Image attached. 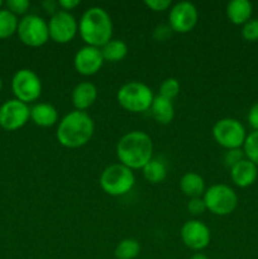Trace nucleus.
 <instances>
[{
	"mask_svg": "<svg viewBox=\"0 0 258 259\" xmlns=\"http://www.w3.org/2000/svg\"><path fill=\"white\" fill-rule=\"evenodd\" d=\"M253 7L248 0H232L227 5V17L233 24L240 25L247 23L252 15Z\"/></svg>",
	"mask_w": 258,
	"mask_h": 259,
	"instance_id": "obj_18",
	"label": "nucleus"
},
{
	"mask_svg": "<svg viewBox=\"0 0 258 259\" xmlns=\"http://www.w3.org/2000/svg\"><path fill=\"white\" fill-rule=\"evenodd\" d=\"M116 156L132 171L143 168L153 158V142L144 132H129L116 143Z\"/></svg>",
	"mask_w": 258,
	"mask_h": 259,
	"instance_id": "obj_1",
	"label": "nucleus"
},
{
	"mask_svg": "<svg viewBox=\"0 0 258 259\" xmlns=\"http://www.w3.org/2000/svg\"><path fill=\"white\" fill-rule=\"evenodd\" d=\"M2 7H3V2H2V0H0V9H2Z\"/></svg>",
	"mask_w": 258,
	"mask_h": 259,
	"instance_id": "obj_38",
	"label": "nucleus"
},
{
	"mask_svg": "<svg viewBox=\"0 0 258 259\" xmlns=\"http://www.w3.org/2000/svg\"><path fill=\"white\" fill-rule=\"evenodd\" d=\"M149 111H151V115L153 116V119L158 124L166 125V124H169L174 120V104H172L171 100L162 98V96L159 95L154 96L153 103H152L151 108H149Z\"/></svg>",
	"mask_w": 258,
	"mask_h": 259,
	"instance_id": "obj_19",
	"label": "nucleus"
},
{
	"mask_svg": "<svg viewBox=\"0 0 258 259\" xmlns=\"http://www.w3.org/2000/svg\"><path fill=\"white\" fill-rule=\"evenodd\" d=\"M30 119V108L28 104L12 99L0 106V126L5 131H17L27 124Z\"/></svg>",
	"mask_w": 258,
	"mask_h": 259,
	"instance_id": "obj_11",
	"label": "nucleus"
},
{
	"mask_svg": "<svg viewBox=\"0 0 258 259\" xmlns=\"http://www.w3.org/2000/svg\"><path fill=\"white\" fill-rule=\"evenodd\" d=\"M142 169H143L144 179L149 184H161L162 181H164L168 172L166 161L162 157H153Z\"/></svg>",
	"mask_w": 258,
	"mask_h": 259,
	"instance_id": "obj_21",
	"label": "nucleus"
},
{
	"mask_svg": "<svg viewBox=\"0 0 258 259\" xmlns=\"http://www.w3.org/2000/svg\"><path fill=\"white\" fill-rule=\"evenodd\" d=\"M48 32H50V39L65 45L71 42L77 34L78 23L70 12L57 10L48 20Z\"/></svg>",
	"mask_w": 258,
	"mask_h": 259,
	"instance_id": "obj_10",
	"label": "nucleus"
},
{
	"mask_svg": "<svg viewBox=\"0 0 258 259\" xmlns=\"http://www.w3.org/2000/svg\"><path fill=\"white\" fill-rule=\"evenodd\" d=\"M244 158H245V154L244 152H243V149L235 148V149H227L223 161H224V166L230 169Z\"/></svg>",
	"mask_w": 258,
	"mask_h": 259,
	"instance_id": "obj_27",
	"label": "nucleus"
},
{
	"mask_svg": "<svg viewBox=\"0 0 258 259\" xmlns=\"http://www.w3.org/2000/svg\"><path fill=\"white\" fill-rule=\"evenodd\" d=\"M136 184L133 171L121 163H114L106 167L100 175V186L110 196L126 195Z\"/></svg>",
	"mask_w": 258,
	"mask_h": 259,
	"instance_id": "obj_5",
	"label": "nucleus"
},
{
	"mask_svg": "<svg viewBox=\"0 0 258 259\" xmlns=\"http://www.w3.org/2000/svg\"><path fill=\"white\" fill-rule=\"evenodd\" d=\"M42 5H43V8H45V10L47 13H51V14H55L56 12H57V10H56V7H57V3L56 2H51V0H46V2H43L42 3Z\"/></svg>",
	"mask_w": 258,
	"mask_h": 259,
	"instance_id": "obj_35",
	"label": "nucleus"
},
{
	"mask_svg": "<svg viewBox=\"0 0 258 259\" xmlns=\"http://www.w3.org/2000/svg\"><path fill=\"white\" fill-rule=\"evenodd\" d=\"M3 89V80H2V77H0V90H2Z\"/></svg>",
	"mask_w": 258,
	"mask_h": 259,
	"instance_id": "obj_37",
	"label": "nucleus"
},
{
	"mask_svg": "<svg viewBox=\"0 0 258 259\" xmlns=\"http://www.w3.org/2000/svg\"><path fill=\"white\" fill-rule=\"evenodd\" d=\"M247 119L249 125L252 126L254 131H258V103L253 104V105L250 106L249 111H248Z\"/></svg>",
	"mask_w": 258,
	"mask_h": 259,
	"instance_id": "obj_33",
	"label": "nucleus"
},
{
	"mask_svg": "<svg viewBox=\"0 0 258 259\" xmlns=\"http://www.w3.org/2000/svg\"><path fill=\"white\" fill-rule=\"evenodd\" d=\"M57 4L65 12H70V10L75 9L76 7L80 5V0H60V2H57Z\"/></svg>",
	"mask_w": 258,
	"mask_h": 259,
	"instance_id": "obj_34",
	"label": "nucleus"
},
{
	"mask_svg": "<svg viewBox=\"0 0 258 259\" xmlns=\"http://www.w3.org/2000/svg\"><path fill=\"white\" fill-rule=\"evenodd\" d=\"M71 98H72V104L76 110L85 111L98 99V89L89 81L80 82L73 88Z\"/></svg>",
	"mask_w": 258,
	"mask_h": 259,
	"instance_id": "obj_16",
	"label": "nucleus"
},
{
	"mask_svg": "<svg viewBox=\"0 0 258 259\" xmlns=\"http://www.w3.org/2000/svg\"><path fill=\"white\" fill-rule=\"evenodd\" d=\"M206 210L214 215L225 217L232 214L238 205V196L234 190L224 184H215L205 190L202 196Z\"/></svg>",
	"mask_w": 258,
	"mask_h": 259,
	"instance_id": "obj_6",
	"label": "nucleus"
},
{
	"mask_svg": "<svg viewBox=\"0 0 258 259\" xmlns=\"http://www.w3.org/2000/svg\"><path fill=\"white\" fill-rule=\"evenodd\" d=\"M141 253V244L134 238H125L116 244L114 255L116 259H136Z\"/></svg>",
	"mask_w": 258,
	"mask_h": 259,
	"instance_id": "obj_23",
	"label": "nucleus"
},
{
	"mask_svg": "<svg viewBox=\"0 0 258 259\" xmlns=\"http://www.w3.org/2000/svg\"><path fill=\"white\" fill-rule=\"evenodd\" d=\"M12 90L15 99L23 103H33L42 94V82L34 71L22 68L14 73L12 80Z\"/></svg>",
	"mask_w": 258,
	"mask_h": 259,
	"instance_id": "obj_9",
	"label": "nucleus"
},
{
	"mask_svg": "<svg viewBox=\"0 0 258 259\" xmlns=\"http://www.w3.org/2000/svg\"><path fill=\"white\" fill-rule=\"evenodd\" d=\"M180 89L181 88H180L179 80L175 77H168L164 81H162V83L159 85L158 95L172 101L180 94Z\"/></svg>",
	"mask_w": 258,
	"mask_h": 259,
	"instance_id": "obj_26",
	"label": "nucleus"
},
{
	"mask_svg": "<svg viewBox=\"0 0 258 259\" xmlns=\"http://www.w3.org/2000/svg\"><path fill=\"white\" fill-rule=\"evenodd\" d=\"M104 62L105 60H104L101 50L93 46H83L76 52L75 58H73L75 70L83 76H93L98 73L103 67Z\"/></svg>",
	"mask_w": 258,
	"mask_h": 259,
	"instance_id": "obj_14",
	"label": "nucleus"
},
{
	"mask_svg": "<svg viewBox=\"0 0 258 259\" xmlns=\"http://www.w3.org/2000/svg\"><path fill=\"white\" fill-rule=\"evenodd\" d=\"M144 5L153 12H163L171 7V0H146Z\"/></svg>",
	"mask_w": 258,
	"mask_h": 259,
	"instance_id": "obj_32",
	"label": "nucleus"
},
{
	"mask_svg": "<svg viewBox=\"0 0 258 259\" xmlns=\"http://www.w3.org/2000/svg\"><path fill=\"white\" fill-rule=\"evenodd\" d=\"M187 210H189L190 214L195 215H201L206 211V205L202 197H194V199H190V201L187 202Z\"/></svg>",
	"mask_w": 258,
	"mask_h": 259,
	"instance_id": "obj_30",
	"label": "nucleus"
},
{
	"mask_svg": "<svg viewBox=\"0 0 258 259\" xmlns=\"http://www.w3.org/2000/svg\"><path fill=\"white\" fill-rule=\"evenodd\" d=\"M30 4L28 0H8L7 9L14 15H23L28 12Z\"/></svg>",
	"mask_w": 258,
	"mask_h": 259,
	"instance_id": "obj_29",
	"label": "nucleus"
},
{
	"mask_svg": "<svg viewBox=\"0 0 258 259\" xmlns=\"http://www.w3.org/2000/svg\"><path fill=\"white\" fill-rule=\"evenodd\" d=\"M199 13L190 2H180L171 8L168 14V25L176 33H189L196 25Z\"/></svg>",
	"mask_w": 258,
	"mask_h": 259,
	"instance_id": "obj_12",
	"label": "nucleus"
},
{
	"mask_svg": "<svg viewBox=\"0 0 258 259\" xmlns=\"http://www.w3.org/2000/svg\"><path fill=\"white\" fill-rule=\"evenodd\" d=\"M243 152L245 154V158L249 159L258 167V131L248 134L243 144Z\"/></svg>",
	"mask_w": 258,
	"mask_h": 259,
	"instance_id": "obj_25",
	"label": "nucleus"
},
{
	"mask_svg": "<svg viewBox=\"0 0 258 259\" xmlns=\"http://www.w3.org/2000/svg\"><path fill=\"white\" fill-rule=\"evenodd\" d=\"M180 235H181L182 243L187 248L197 250V252L205 249L211 240L210 229L205 223L200 222V220H189L185 223L182 225Z\"/></svg>",
	"mask_w": 258,
	"mask_h": 259,
	"instance_id": "obj_13",
	"label": "nucleus"
},
{
	"mask_svg": "<svg viewBox=\"0 0 258 259\" xmlns=\"http://www.w3.org/2000/svg\"><path fill=\"white\" fill-rule=\"evenodd\" d=\"M212 137L215 142L225 149H235L243 147L247 134L239 120L234 118H223L212 126Z\"/></svg>",
	"mask_w": 258,
	"mask_h": 259,
	"instance_id": "obj_8",
	"label": "nucleus"
},
{
	"mask_svg": "<svg viewBox=\"0 0 258 259\" xmlns=\"http://www.w3.org/2000/svg\"><path fill=\"white\" fill-rule=\"evenodd\" d=\"M17 15L8 9H0V38H8L14 34L18 29Z\"/></svg>",
	"mask_w": 258,
	"mask_h": 259,
	"instance_id": "obj_24",
	"label": "nucleus"
},
{
	"mask_svg": "<svg viewBox=\"0 0 258 259\" xmlns=\"http://www.w3.org/2000/svg\"><path fill=\"white\" fill-rule=\"evenodd\" d=\"M103 57L109 62H119L128 55V46L121 39H111L100 48Z\"/></svg>",
	"mask_w": 258,
	"mask_h": 259,
	"instance_id": "obj_22",
	"label": "nucleus"
},
{
	"mask_svg": "<svg viewBox=\"0 0 258 259\" xmlns=\"http://www.w3.org/2000/svg\"><path fill=\"white\" fill-rule=\"evenodd\" d=\"M180 190L190 199L201 197L205 194V181L196 172H187L180 180Z\"/></svg>",
	"mask_w": 258,
	"mask_h": 259,
	"instance_id": "obj_20",
	"label": "nucleus"
},
{
	"mask_svg": "<svg viewBox=\"0 0 258 259\" xmlns=\"http://www.w3.org/2000/svg\"><path fill=\"white\" fill-rule=\"evenodd\" d=\"M30 119L33 123L42 128L53 126L58 120V111L53 105L47 103L35 104L30 108Z\"/></svg>",
	"mask_w": 258,
	"mask_h": 259,
	"instance_id": "obj_17",
	"label": "nucleus"
},
{
	"mask_svg": "<svg viewBox=\"0 0 258 259\" xmlns=\"http://www.w3.org/2000/svg\"><path fill=\"white\" fill-rule=\"evenodd\" d=\"M257 176L258 167L247 158L242 159L239 163L230 168V179L234 182V185H237L238 187H242V189L254 184Z\"/></svg>",
	"mask_w": 258,
	"mask_h": 259,
	"instance_id": "obj_15",
	"label": "nucleus"
},
{
	"mask_svg": "<svg viewBox=\"0 0 258 259\" xmlns=\"http://www.w3.org/2000/svg\"><path fill=\"white\" fill-rule=\"evenodd\" d=\"M190 259H209V258H207L205 254H202V253H195L194 255L190 257Z\"/></svg>",
	"mask_w": 258,
	"mask_h": 259,
	"instance_id": "obj_36",
	"label": "nucleus"
},
{
	"mask_svg": "<svg viewBox=\"0 0 258 259\" xmlns=\"http://www.w3.org/2000/svg\"><path fill=\"white\" fill-rule=\"evenodd\" d=\"M78 33L86 46L101 48L111 40L113 22L105 9L91 7L83 12L78 22Z\"/></svg>",
	"mask_w": 258,
	"mask_h": 259,
	"instance_id": "obj_3",
	"label": "nucleus"
},
{
	"mask_svg": "<svg viewBox=\"0 0 258 259\" xmlns=\"http://www.w3.org/2000/svg\"><path fill=\"white\" fill-rule=\"evenodd\" d=\"M18 37L29 47H40L50 39L48 23L37 14L24 15L18 23Z\"/></svg>",
	"mask_w": 258,
	"mask_h": 259,
	"instance_id": "obj_7",
	"label": "nucleus"
},
{
	"mask_svg": "<svg viewBox=\"0 0 258 259\" xmlns=\"http://www.w3.org/2000/svg\"><path fill=\"white\" fill-rule=\"evenodd\" d=\"M242 37L248 42L258 40V19H249L243 24Z\"/></svg>",
	"mask_w": 258,
	"mask_h": 259,
	"instance_id": "obj_28",
	"label": "nucleus"
},
{
	"mask_svg": "<svg viewBox=\"0 0 258 259\" xmlns=\"http://www.w3.org/2000/svg\"><path fill=\"white\" fill-rule=\"evenodd\" d=\"M95 132L93 118L86 111H71L60 120L56 132L57 141L66 148H80L90 142Z\"/></svg>",
	"mask_w": 258,
	"mask_h": 259,
	"instance_id": "obj_2",
	"label": "nucleus"
},
{
	"mask_svg": "<svg viewBox=\"0 0 258 259\" xmlns=\"http://www.w3.org/2000/svg\"><path fill=\"white\" fill-rule=\"evenodd\" d=\"M172 32H174V30L171 29V27H169L168 24H159L154 28L153 37L154 39L158 40V42H164V40H167L171 37Z\"/></svg>",
	"mask_w": 258,
	"mask_h": 259,
	"instance_id": "obj_31",
	"label": "nucleus"
},
{
	"mask_svg": "<svg viewBox=\"0 0 258 259\" xmlns=\"http://www.w3.org/2000/svg\"><path fill=\"white\" fill-rule=\"evenodd\" d=\"M119 105L131 113H144L149 110L153 103L154 95L151 88L139 81L126 82L119 89L116 94Z\"/></svg>",
	"mask_w": 258,
	"mask_h": 259,
	"instance_id": "obj_4",
	"label": "nucleus"
}]
</instances>
